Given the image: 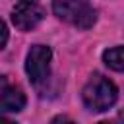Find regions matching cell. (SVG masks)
<instances>
[{
	"instance_id": "cell-6",
	"label": "cell",
	"mask_w": 124,
	"mask_h": 124,
	"mask_svg": "<svg viewBox=\"0 0 124 124\" xmlns=\"http://www.w3.org/2000/svg\"><path fill=\"white\" fill-rule=\"evenodd\" d=\"M105 64L114 72H124V46H112L103 52Z\"/></svg>"
},
{
	"instance_id": "cell-2",
	"label": "cell",
	"mask_w": 124,
	"mask_h": 124,
	"mask_svg": "<svg viewBox=\"0 0 124 124\" xmlns=\"http://www.w3.org/2000/svg\"><path fill=\"white\" fill-rule=\"evenodd\" d=\"M52 10L56 17L79 29H89L97 21V10L89 0H54Z\"/></svg>"
},
{
	"instance_id": "cell-5",
	"label": "cell",
	"mask_w": 124,
	"mask_h": 124,
	"mask_svg": "<svg viewBox=\"0 0 124 124\" xmlns=\"http://www.w3.org/2000/svg\"><path fill=\"white\" fill-rule=\"evenodd\" d=\"M25 107V93L19 85L8 81L6 76L0 78V110L2 112H19Z\"/></svg>"
},
{
	"instance_id": "cell-1",
	"label": "cell",
	"mask_w": 124,
	"mask_h": 124,
	"mask_svg": "<svg viewBox=\"0 0 124 124\" xmlns=\"http://www.w3.org/2000/svg\"><path fill=\"white\" fill-rule=\"evenodd\" d=\"M81 99L91 112H105L116 103L118 89L108 78L101 74H93L81 91Z\"/></svg>"
},
{
	"instance_id": "cell-3",
	"label": "cell",
	"mask_w": 124,
	"mask_h": 124,
	"mask_svg": "<svg viewBox=\"0 0 124 124\" xmlns=\"http://www.w3.org/2000/svg\"><path fill=\"white\" fill-rule=\"evenodd\" d=\"M50 58L52 50L45 45H33L25 58V72L33 85H41L48 79L50 74Z\"/></svg>"
},
{
	"instance_id": "cell-4",
	"label": "cell",
	"mask_w": 124,
	"mask_h": 124,
	"mask_svg": "<svg viewBox=\"0 0 124 124\" xmlns=\"http://www.w3.org/2000/svg\"><path fill=\"white\" fill-rule=\"evenodd\" d=\"M45 17V10L35 4L33 0H19L16 8L12 10V23L19 31H31L35 29Z\"/></svg>"
}]
</instances>
